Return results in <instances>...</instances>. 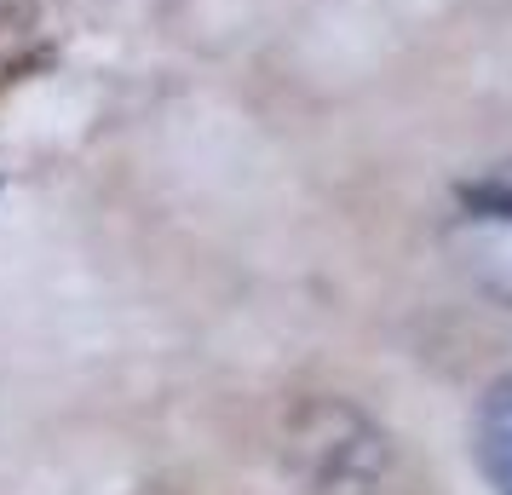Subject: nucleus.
<instances>
[{
    "instance_id": "obj_2",
    "label": "nucleus",
    "mask_w": 512,
    "mask_h": 495,
    "mask_svg": "<svg viewBox=\"0 0 512 495\" xmlns=\"http://www.w3.org/2000/svg\"><path fill=\"white\" fill-rule=\"evenodd\" d=\"M334 421H340V409H311V421L300 426V455H305V478L317 484L323 495L334 490H351V484H369L374 461H380V438H363L357 449H334Z\"/></svg>"
},
{
    "instance_id": "obj_3",
    "label": "nucleus",
    "mask_w": 512,
    "mask_h": 495,
    "mask_svg": "<svg viewBox=\"0 0 512 495\" xmlns=\"http://www.w3.org/2000/svg\"><path fill=\"white\" fill-rule=\"evenodd\" d=\"M472 461L495 495H512V375L495 380L472 415Z\"/></svg>"
},
{
    "instance_id": "obj_1",
    "label": "nucleus",
    "mask_w": 512,
    "mask_h": 495,
    "mask_svg": "<svg viewBox=\"0 0 512 495\" xmlns=\"http://www.w3.org/2000/svg\"><path fill=\"white\" fill-rule=\"evenodd\" d=\"M449 254L489 300L512 306V162L466 179L443 219Z\"/></svg>"
}]
</instances>
